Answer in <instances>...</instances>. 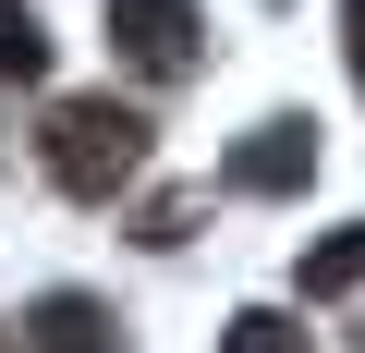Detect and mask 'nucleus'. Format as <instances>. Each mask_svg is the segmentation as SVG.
<instances>
[{
    "instance_id": "nucleus-8",
    "label": "nucleus",
    "mask_w": 365,
    "mask_h": 353,
    "mask_svg": "<svg viewBox=\"0 0 365 353\" xmlns=\"http://www.w3.org/2000/svg\"><path fill=\"white\" fill-rule=\"evenodd\" d=\"M353 86H365V0H353Z\"/></svg>"
},
{
    "instance_id": "nucleus-6",
    "label": "nucleus",
    "mask_w": 365,
    "mask_h": 353,
    "mask_svg": "<svg viewBox=\"0 0 365 353\" xmlns=\"http://www.w3.org/2000/svg\"><path fill=\"white\" fill-rule=\"evenodd\" d=\"M49 73V25H37V0H0V86H37Z\"/></svg>"
},
{
    "instance_id": "nucleus-7",
    "label": "nucleus",
    "mask_w": 365,
    "mask_h": 353,
    "mask_svg": "<svg viewBox=\"0 0 365 353\" xmlns=\"http://www.w3.org/2000/svg\"><path fill=\"white\" fill-rule=\"evenodd\" d=\"M220 353H304V329L256 305V317H232V329H220Z\"/></svg>"
},
{
    "instance_id": "nucleus-1",
    "label": "nucleus",
    "mask_w": 365,
    "mask_h": 353,
    "mask_svg": "<svg viewBox=\"0 0 365 353\" xmlns=\"http://www.w3.org/2000/svg\"><path fill=\"white\" fill-rule=\"evenodd\" d=\"M37 158H49L61 195L110 208V195H134V170H146V110H122V98H49Z\"/></svg>"
},
{
    "instance_id": "nucleus-4",
    "label": "nucleus",
    "mask_w": 365,
    "mask_h": 353,
    "mask_svg": "<svg viewBox=\"0 0 365 353\" xmlns=\"http://www.w3.org/2000/svg\"><path fill=\"white\" fill-rule=\"evenodd\" d=\"M13 353H122V317L98 292H37L25 329H13Z\"/></svg>"
},
{
    "instance_id": "nucleus-5",
    "label": "nucleus",
    "mask_w": 365,
    "mask_h": 353,
    "mask_svg": "<svg viewBox=\"0 0 365 353\" xmlns=\"http://www.w3.org/2000/svg\"><path fill=\"white\" fill-rule=\"evenodd\" d=\"M317 305H341V292H365V220L353 232H329V244H304V268H292Z\"/></svg>"
},
{
    "instance_id": "nucleus-3",
    "label": "nucleus",
    "mask_w": 365,
    "mask_h": 353,
    "mask_svg": "<svg viewBox=\"0 0 365 353\" xmlns=\"http://www.w3.org/2000/svg\"><path fill=\"white\" fill-rule=\"evenodd\" d=\"M220 183H244V195H292V183H317V122H304V110L256 122V134L220 158Z\"/></svg>"
},
{
    "instance_id": "nucleus-2",
    "label": "nucleus",
    "mask_w": 365,
    "mask_h": 353,
    "mask_svg": "<svg viewBox=\"0 0 365 353\" xmlns=\"http://www.w3.org/2000/svg\"><path fill=\"white\" fill-rule=\"evenodd\" d=\"M110 61L134 86H182L207 61V13L195 0H110Z\"/></svg>"
}]
</instances>
